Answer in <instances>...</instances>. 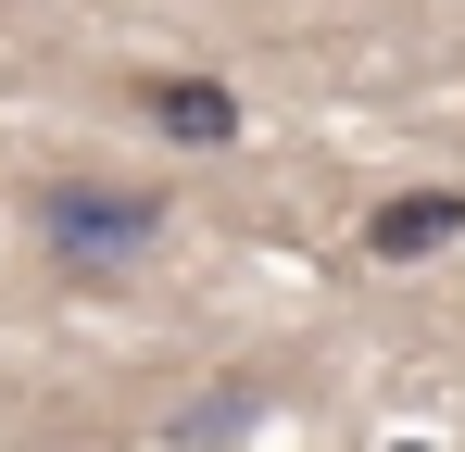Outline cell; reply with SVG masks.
<instances>
[{
  "mask_svg": "<svg viewBox=\"0 0 465 452\" xmlns=\"http://www.w3.org/2000/svg\"><path fill=\"white\" fill-rule=\"evenodd\" d=\"M453 226H465V189H402V201L365 214V251H378V264H428Z\"/></svg>",
  "mask_w": 465,
  "mask_h": 452,
  "instance_id": "cell-3",
  "label": "cell"
},
{
  "mask_svg": "<svg viewBox=\"0 0 465 452\" xmlns=\"http://www.w3.org/2000/svg\"><path fill=\"white\" fill-rule=\"evenodd\" d=\"M126 113H152L163 139H189V151H239V88H227V75L152 64V75H126Z\"/></svg>",
  "mask_w": 465,
  "mask_h": 452,
  "instance_id": "cell-2",
  "label": "cell"
},
{
  "mask_svg": "<svg viewBox=\"0 0 465 452\" xmlns=\"http://www.w3.org/2000/svg\"><path fill=\"white\" fill-rule=\"evenodd\" d=\"M25 239L64 264V277H126L163 239V189L152 176H101V163H64L25 189Z\"/></svg>",
  "mask_w": 465,
  "mask_h": 452,
  "instance_id": "cell-1",
  "label": "cell"
}]
</instances>
